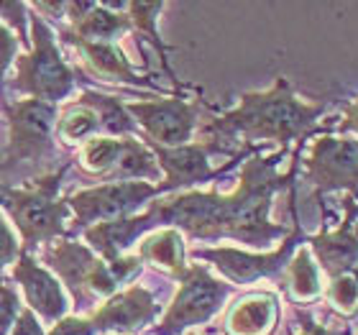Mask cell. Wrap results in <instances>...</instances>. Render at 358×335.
<instances>
[{
    "label": "cell",
    "instance_id": "obj_33",
    "mask_svg": "<svg viewBox=\"0 0 358 335\" xmlns=\"http://www.w3.org/2000/svg\"><path fill=\"white\" fill-rule=\"evenodd\" d=\"M10 335H46V330L41 325V320L36 318V313L29 310V307H23L21 313H18V318H15V325L10 330Z\"/></svg>",
    "mask_w": 358,
    "mask_h": 335
},
{
    "label": "cell",
    "instance_id": "obj_38",
    "mask_svg": "<svg viewBox=\"0 0 358 335\" xmlns=\"http://www.w3.org/2000/svg\"><path fill=\"white\" fill-rule=\"evenodd\" d=\"M110 335H113V333H110Z\"/></svg>",
    "mask_w": 358,
    "mask_h": 335
},
{
    "label": "cell",
    "instance_id": "obj_5",
    "mask_svg": "<svg viewBox=\"0 0 358 335\" xmlns=\"http://www.w3.org/2000/svg\"><path fill=\"white\" fill-rule=\"evenodd\" d=\"M31 23V52L18 54L15 59V75L8 83V90L15 95L41 100V103L57 105L67 100L75 90L80 72L64 62L54 36L52 26L38 13H29Z\"/></svg>",
    "mask_w": 358,
    "mask_h": 335
},
{
    "label": "cell",
    "instance_id": "obj_14",
    "mask_svg": "<svg viewBox=\"0 0 358 335\" xmlns=\"http://www.w3.org/2000/svg\"><path fill=\"white\" fill-rule=\"evenodd\" d=\"M10 279L21 287L26 307L34 310L36 318H41L44 322H54V325L67 318V292L49 269L38 266V261L31 253L18 256V261L13 264V271H10Z\"/></svg>",
    "mask_w": 358,
    "mask_h": 335
},
{
    "label": "cell",
    "instance_id": "obj_22",
    "mask_svg": "<svg viewBox=\"0 0 358 335\" xmlns=\"http://www.w3.org/2000/svg\"><path fill=\"white\" fill-rule=\"evenodd\" d=\"M77 103L95 111L97 120H100V134L110 136V138H126V136H134L138 131L136 120L126 111V103L118 100V97L103 95V92H95V90H83Z\"/></svg>",
    "mask_w": 358,
    "mask_h": 335
},
{
    "label": "cell",
    "instance_id": "obj_7",
    "mask_svg": "<svg viewBox=\"0 0 358 335\" xmlns=\"http://www.w3.org/2000/svg\"><path fill=\"white\" fill-rule=\"evenodd\" d=\"M177 282L179 290L172 305L164 313L162 322L149 328V335H182L194 325H205L208 320H213V315L220 313V307L233 292V284L217 282L200 264H189Z\"/></svg>",
    "mask_w": 358,
    "mask_h": 335
},
{
    "label": "cell",
    "instance_id": "obj_16",
    "mask_svg": "<svg viewBox=\"0 0 358 335\" xmlns=\"http://www.w3.org/2000/svg\"><path fill=\"white\" fill-rule=\"evenodd\" d=\"M154 231H157V223H154L149 213L143 210L138 215L92 225V228L85 231V243H87L100 259L110 264V261L120 259L128 248L134 246L136 241L146 238V236Z\"/></svg>",
    "mask_w": 358,
    "mask_h": 335
},
{
    "label": "cell",
    "instance_id": "obj_19",
    "mask_svg": "<svg viewBox=\"0 0 358 335\" xmlns=\"http://www.w3.org/2000/svg\"><path fill=\"white\" fill-rule=\"evenodd\" d=\"M131 29L134 26H131L128 13H115L105 3H95L80 21L69 23L64 31H67L69 36L92 41V44H115V38Z\"/></svg>",
    "mask_w": 358,
    "mask_h": 335
},
{
    "label": "cell",
    "instance_id": "obj_29",
    "mask_svg": "<svg viewBox=\"0 0 358 335\" xmlns=\"http://www.w3.org/2000/svg\"><path fill=\"white\" fill-rule=\"evenodd\" d=\"M21 297L13 284H0V335H10L15 325V318L21 313Z\"/></svg>",
    "mask_w": 358,
    "mask_h": 335
},
{
    "label": "cell",
    "instance_id": "obj_31",
    "mask_svg": "<svg viewBox=\"0 0 358 335\" xmlns=\"http://www.w3.org/2000/svg\"><path fill=\"white\" fill-rule=\"evenodd\" d=\"M21 54V41L15 38V34L8 29L6 23L0 21V87H3V80H6V72L15 64Z\"/></svg>",
    "mask_w": 358,
    "mask_h": 335
},
{
    "label": "cell",
    "instance_id": "obj_35",
    "mask_svg": "<svg viewBox=\"0 0 358 335\" xmlns=\"http://www.w3.org/2000/svg\"><path fill=\"white\" fill-rule=\"evenodd\" d=\"M31 10H38L41 18L49 15V18H62V15L67 13V3H31Z\"/></svg>",
    "mask_w": 358,
    "mask_h": 335
},
{
    "label": "cell",
    "instance_id": "obj_20",
    "mask_svg": "<svg viewBox=\"0 0 358 335\" xmlns=\"http://www.w3.org/2000/svg\"><path fill=\"white\" fill-rule=\"evenodd\" d=\"M138 259L149 261L154 266L164 269L172 279H179L185 274L187 264V248L182 233L174 228H162V231L149 233L138 246Z\"/></svg>",
    "mask_w": 358,
    "mask_h": 335
},
{
    "label": "cell",
    "instance_id": "obj_36",
    "mask_svg": "<svg viewBox=\"0 0 358 335\" xmlns=\"http://www.w3.org/2000/svg\"><path fill=\"white\" fill-rule=\"evenodd\" d=\"M338 131H343V134H356L358 136V100H356V103L348 105V111H345V118L341 120Z\"/></svg>",
    "mask_w": 358,
    "mask_h": 335
},
{
    "label": "cell",
    "instance_id": "obj_34",
    "mask_svg": "<svg viewBox=\"0 0 358 335\" xmlns=\"http://www.w3.org/2000/svg\"><path fill=\"white\" fill-rule=\"evenodd\" d=\"M297 333L292 335H336V330L325 328V325H317V322L313 320V315H307L299 310L297 313Z\"/></svg>",
    "mask_w": 358,
    "mask_h": 335
},
{
    "label": "cell",
    "instance_id": "obj_4",
    "mask_svg": "<svg viewBox=\"0 0 358 335\" xmlns=\"http://www.w3.org/2000/svg\"><path fill=\"white\" fill-rule=\"evenodd\" d=\"M69 162L26 187L0 185V208L13 220L15 231L21 233L23 253H31L34 248L54 243L67 236V220L72 210H69L67 197H59Z\"/></svg>",
    "mask_w": 358,
    "mask_h": 335
},
{
    "label": "cell",
    "instance_id": "obj_15",
    "mask_svg": "<svg viewBox=\"0 0 358 335\" xmlns=\"http://www.w3.org/2000/svg\"><path fill=\"white\" fill-rule=\"evenodd\" d=\"M345 218L338 231H322L320 236L310 238V248L315 251L320 266L330 276V282L343 274H353L358 269V225L353 223L356 205L353 194L345 197Z\"/></svg>",
    "mask_w": 358,
    "mask_h": 335
},
{
    "label": "cell",
    "instance_id": "obj_10",
    "mask_svg": "<svg viewBox=\"0 0 358 335\" xmlns=\"http://www.w3.org/2000/svg\"><path fill=\"white\" fill-rule=\"evenodd\" d=\"M302 241H305L302 225L294 220L292 233L282 241V246L271 253H246V251H238V248L220 246V248H192L189 256H192V259L210 261L228 282L254 284V282H259V279L279 274L282 269L289 266L292 253H294V248H297Z\"/></svg>",
    "mask_w": 358,
    "mask_h": 335
},
{
    "label": "cell",
    "instance_id": "obj_39",
    "mask_svg": "<svg viewBox=\"0 0 358 335\" xmlns=\"http://www.w3.org/2000/svg\"><path fill=\"white\" fill-rule=\"evenodd\" d=\"M192 335H194V333H192Z\"/></svg>",
    "mask_w": 358,
    "mask_h": 335
},
{
    "label": "cell",
    "instance_id": "obj_2",
    "mask_svg": "<svg viewBox=\"0 0 358 335\" xmlns=\"http://www.w3.org/2000/svg\"><path fill=\"white\" fill-rule=\"evenodd\" d=\"M328 103H305L294 95L287 77H276V83L264 92H246L238 108L213 118L202 126L200 141L210 143L215 154H233L236 143L271 141L287 149L289 143L302 141L313 131H325L320 115Z\"/></svg>",
    "mask_w": 358,
    "mask_h": 335
},
{
    "label": "cell",
    "instance_id": "obj_11",
    "mask_svg": "<svg viewBox=\"0 0 358 335\" xmlns=\"http://www.w3.org/2000/svg\"><path fill=\"white\" fill-rule=\"evenodd\" d=\"M305 182L317 190V194L345 192L358 194V141L356 138H336L322 136L310 146L305 159Z\"/></svg>",
    "mask_w": 358,
    "mask_h": 335
},
{
    "label": "cell",
    "instance_id": "obj_27",
    "mask_svg": "<svg viewBox=\"0 0 358 335\" xmlns=\"http://www.w3.org/2000/svg\"><path fill=\"white\" fill-rule=\"evenodd\" d=\"M328 297L338 310L353 313V310H356V302H358L356 274H343V276H338V279H333V282H330V290H328Z\"/></svg>",
    "mask_w": 358,
    "mask_h": 335
},
{
    "label": "cell",
    "instance_id": "obj_21",
    "mask_svg": "<svg viewBox=\"0 0 358 335\" xmlns=\"http://www.w3.org/2000/svg\"><path fill=\"white\" fill-rule=\"evenodd\" d=\"M162 179H164V174H162V166H159L154 151L134 136H126L118 164L105 182H159L162 185Z\"/></svg>",
    "mask_w": 358,
    "mask_h": 335
},
{
    "label": "cell",
    "instance_id": "obj_13",
    "mask_svg": "<svg viewBox=\"0 0 358 335\" xmlns=\"http://www.w3.org/2000/svg\"><path fill=\"white\" fill-rule=\"evenodd\" d=\"M162 313V305L149 290L143 287H128L126 292L113 294L103 305L92 310L87 320L100 335H136L146 330Z\"/></svg>",
    "mask_w": 358,
    "mask_h": 335
},
{
    "label": "cell",
    "instance_id": "obj_1",
    "mask_svg": "<svg viewBox=\"0 0 358 335\" xmlns=\"http://www.w3.org/2000/svg\"><path fill=\"white\" fill-rule=\"evenodd\" d=\"M287 149H279L276 154H254L248 159L236 192L220 194L215 190L210 192H179L164 194L149 202L146 213L157 223V231L174 228L197 241H238L248 248L271 246V241L287 236V228L279 223H271V205L276 192H282L297 177L299 151L294 157V164L289 171H279V162L284 159Z\"/></svg>",
    "mask_w": 358,
    "mask_h": 335
},
{
    "label": "cell",
    "instance_id": "obj_17",
    "mask_svg": "<svg viewBox=\"0 0 358 335\" xmlns=\"http://www.w3.org/2000/svg\"><path fill=\"white\" fill-rule=\"evenodd\" d=\"M59 38L64 44L80 52L83 62L92 75L103 77L105 83H120V85H149V80H141L136 75L131 62L126 59V54L120 52L118 44H92V41H83V38L69 36L67 31H59Z\"/></svg>",
    "mask_w": 358,
    "mask_h": 335
},
{
    "label": "cell",
    "instance_id": "obj_28",
    "mask_svg": "<svg viewBox=\"0 0 358 335\" xmlns=\"http://www.w3.org/2000/svg\"><path fill=\"white\" fill-rule=\"evenodd\" d=\"M0 15L6 18V26L15 34V38L21 41V46L31 44V36L26 31V23H29V6L26 3H0Z\"/></svg>",
    "mask_w": 358,
    "mask_h": 335
},
{
    "label": "cell",
    "instance_id": "obj_30",
    "mask_svg": "<svg viewBox=\"0 0 358 335\" xmlns=\"http://www.w3.org/2000/svg\"><path fill=\"white\" fill-rule=\"evenodd\" d=\"M21 253V243L13 236L10 225L6 223V218L0 215V284L6 282V269L13 266Z\"/></svg>",
    "mask_w": 358,
    "mask_h": 335
},
{
    "label": "cell",
    "instance_id": "obj_24",
    "mask_svg": "<svg viewBox=\"0 0 358 335\" xmlns=\"http://www.w3.org/2000/svg\"><path fill=\"white\" fill-rule=\"evenodd\" d=\"M128 10V18H131V26H134L138 34H141L146 41H149L154 49H157L159 59H162V64H164V72L169 77H172V83L177 90H182V85H179L177 75L172 72V67H169V62H166V54H169V46L162 41V36H159L157 31V23H159V13L164 10V3H128L126 6Z\"/></svg>",
    "mask_w": 358,
    "mask_h": 335
},
{
    "label": "cell",
    "instance_id": "obj_32",
    "mask_svg": "<svg viewBox=\"0 0 358 335\" xmlns=\"http://www.w3.org/2000/svg\"><path fill=\"white\" fill-rule=\"evenodd\" d=\"M49 335H97V330L92 328V322L77 315H67L64 320H59L49 330Z\"/></svg>",
    "mask_w": 358,
    "mask_h": 335
},
{
    "label": "cell",
    "instance_id": "obj_8",
    "mask_svg": "<svg viewBox=\"0 0 358 335\" xmlns=\"http://www.w3.org/2000/svg\"><path fill=\"white\" fill-rule=\"evenodd\" d=\"M162 190L151 182H103L97 187H87L69 194V210H72V225L67 236L85 233L97 223H110L120 218L138 215V210L146 202L157 200Z\"/></svg>",
    "mask_w": 358,
    "mask_h": 335
},
{
    "label": "cell",
    "instance_id": "obj_23",
    "mask_svg": "<svg viewBox=\"0 0 358 335\" xmlns=\"http://www.w3.org/2000/svg\"><path fill=\"white\" fill-rule=\"evenodd\" d=\"M97 134H100V120H97L95 111H90L87 105L77 103V100L64 105L59 111V115H57L54 136L64 146H80V143L85 146Z\"/></svg>",
    "mask_w": 358,
    "mask_h": 335
},
{
    "label": "cell",
    "instance_id": "obj_3",
    "mask_svg": "<svg viewBox=\"0 0 358 335\" xmlns=\"http://www.w3.org/2000/svg\"><path fill=\"white\" fill-rule=\"evenodd\" d=\"M0 111L8 120V146L0 157V185L13 187V182H21L26 187L57 171L54 164L59 157L54 146V126L59 108L31 97L8 100L0 92Z\"/></svg>",
    "mask_w": 358,
    "mask_h": 335
},
{
    "label": "cell",
    "instance_id": "obj_18",
    "mask_svg": "<svg viewBox=\"0 0 358 335\" xmlns=\"http://www.w3.org/2000/svg\"><path fill=\"white\" fill-rule=\"evenodd\" d=\"M279 320V299L271 292H251L228 310L223 330L228 335H268Z\"/></svg>",
    "mask_w": 358,
    "mask_h": 335
},
{
    "label": "cell",
    "instance_id": "obj_9",
    "mask_svg": "<svg viewBox=\"0 0 358 335\" xmlns=\"http://www.w3.org/2000/svg\"><path fill=\"white\" fill-rule=\"evenodd\" d=\"M126 111L143 128V141L159 143L166 149H177L192 141V134L200 118V100L185 95L157 97L143 103H126Z\"/></svg>",
    "mask_w": 358,
    "mask_h": 335
},
{
    "label": "cell",
    "instance_id": "obj_25",
    "mask_svg": "<svg viewBox=\"0 0 358 335\" xmlns=\"http://www.w3.org/2000/svg\"><path fill=\"white\" fill-rule=\"evenodd\" d=\"M120 151H123V138H110V136H95L80 149V166H83L85 174L97 179H108L110 171L115 169L120 159Z\"/></svg>",
    "mask_w": 358,
    "mask_h": 335
},
{
    "label": "cell",
    "instance_id": "obj_37",
    "mask_svg": "<svg viewBox=\"0 0 358 335\" xmlns=\"http://www.w3.org/2000/svg\"><path fill=\"white\" fill-rule=\"evenodd\" d=\"M353 274H356V279H358V269H356V271H353Z\"/></svg>",
    "mask_w": 358,
    "mask_h": 335
},
{
    "label": "cell",
    "instance_id": "obj_26",
    "mask_svg": "<svg viewBox=\"0 0 358 335\" xmlns=\"http://www.w3.org/2000/svg\"><path fill=\"white\" fill-rule=\"evenodd\" d=\"M284 287L289 290L292 299L297 302H307L320 294V279H317V269H315L313 259H310V251L302 248V251L289 261L287 266V282Z\"/></svg>",
    "mask_w": 358,
    "mask_h": 335
},
{
    "label": "cell",
    "instance_id": "obj_12",
    "mask_svg": "<svg viewBox=\"0 0 358 335\" xmlns=\"http://www.w3.org/2000/svg\"><path fill=\"white\" fill-rule=\"evenodd\" d=\"M154 151V157H157L159 166H162V194H169V192H177V190H185V187H197L202 182H210V179H215L217 174H223L225 169H231V164H225L223 169H213L210 166V154H215V151L210 149V143L205 141H189L185 146H177V149H166V146H159V143H151V141H143Z\"/></svg>",
    "mask_w": 358,
    "mask_h": 335
},
{
    "label": "cell",
    "instance_id": "obj_6",
    "mask_svg": "<svg viewBox=\"0 0 358 335\" xmlns=\"http://www.w3.org/2000/svg\"><path fill=\"white\" fill-rule=\"evenodd\" d=\"M41 261L72 294L77 310L92 307L97 299L118 294V279L108 261H103L87 243L75 238H59L41 248Z\"/></svg>",
    "mask_w": 358,
    "mask_h": 335
}]
</instances>
